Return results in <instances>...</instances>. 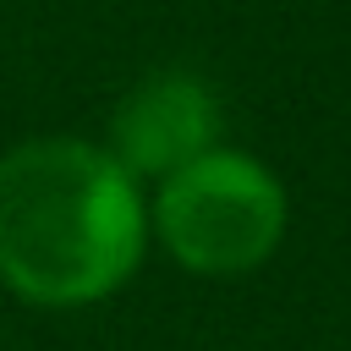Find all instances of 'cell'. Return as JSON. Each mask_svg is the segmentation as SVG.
Returning <instances> with one entry per match:
<instances>
[{
	"label": "cell",
	"instance_id": "obj_1",
	"mask_svg": "<svg viewBox=\"0 0 351 351\" xmlns=\"http://www.w3.org/2000/svg\"><path fill=\"white\" fill-rule=\"evenodd\" d=\"M148 247L143 186L88 137H27L0 154V285L33 307L121 291Z\"/></svg>",
	"mask_w": 351,
	"mask_h": 351
},
{
	"label": "cell",
	"instance_id": "obj_2",
	"mask_svg": "<svg viewBox=\"0 0 351 351\" xmlns=\"http://www.w3.org/2000/svg\"><path fill=\"white\" fill-rule=\"evenodd\" d=\"M148 230L186 274L236 280L263 269L285 241V186L263 159L241 148H208L159 181Z\"/></svg>",
	"mask_w": 351,
	"mask_h": 351
},
{
	"label": "cell",
	"instance_id": "obj_3",
	"mask_svg": "<svg viewBox=\"0 0 351 351\" xmlns=\"http://www.w3.org/2000/svg\"><path fill=\"white\" fill-rule=\"evenodd\" d=\"M219 126H225V115H219L214 88L197 71L165 66V71H148L143 82H132L115 99L104 154L132 181H165L181 165L219 148Z\"/></svg>",
	"mask_w": 351,
	"mask_h": 351
}]
</instances>
